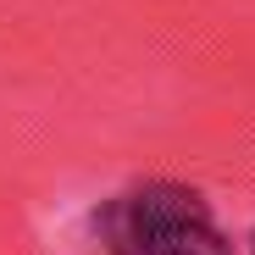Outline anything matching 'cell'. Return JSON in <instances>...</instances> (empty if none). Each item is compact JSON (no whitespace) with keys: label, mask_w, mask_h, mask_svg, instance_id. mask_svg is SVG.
<instances>
[{"label":"cell","mask_w":255,"mask_h":255,"mask_svg":"<svg viewBox=\"0 0 255 255\" xmlns=\"http://www.w3.org/2000/svg\"><path fill=\"white\" fill-rule=\"evenodd\" d=\"M95 239L106 255H233V239L211 217L205 194L172 178L117 189L95 211Z\"/></svg>","instance_id":"6da1fadb"},{"label":"cell","mask_w":255,"mask_h":255,"mask_svg":"<svg viewBox=\"0 0 255 255\" xmlns=\"http://www.w3.org/2000/svg\"><path fill=\"white\" fill-rule=\"evenodd\" d=\"M250 244H255V239H250Z\"/></svg>","instance_id":"7a4b0ae2"}]
</instances>
